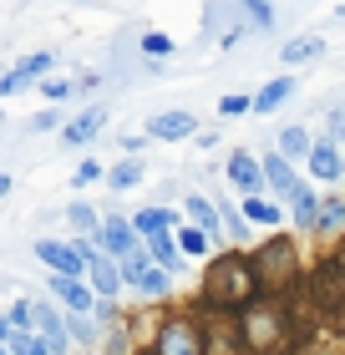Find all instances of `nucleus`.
Returning a JSON list of instances; mask_svg holds the SVG:
<instances>
[{
  "instance_id": "f257e3e1",
  "label": "nucleus",
  "mask_w": 345,
  "mask_h": 355,
  "mask_svg": "<svg viewBox=\"0 0 345 355\" xmlns=\"http://www.w3.org/2000/svg\"><path fill=\"white\" fill-rule=\"evenodd\" d=\"M122 279H127V284H137V295H147V300H162V295L173 289V274L162 269L147 249L122 254Z\"/></svg>"
},
{
  "instance_id": "f03ea898",
  "label": "nucleus",
  "mask_w": 345,
  "mask_h": 355,
  "mask_svg": "<svg viewBox=\"0 0 345 355\" xmlns=\"http://www.w3.org/2000/svg\"><path fill=\"white\" fill-rule=\"evenodd\" d=\"M208 295L213 300H224V304H239V300H249L254 295V274L249 264H239V259H219L208 274Z\"/></svg>"
},
{
  "instance_id": "7ed1b4c3",
  "label": "nucleus",
  "mask_w": 345,
  "mask_h": 355,
  "mask_svg": "<svg viewBox=\"0 0 345 355\" xmlns=\"http://www.w3.org/2000/svg\"><path fill=\"white\" fill-rule=\"evenodd\" d=\"M87 254H92V244L87 239H76V244H61V239H36V259L51 269V274H87Z\"/></svg>"
},
{
  "instance_id": "20e7f679",
  "label": "nucleus",
  "mask_w": 345,
  "mask_h": 355,
  "mask_svg": "<svg viewBox=\"0 0 345 355\" xmlns=\"http://www.w3.org/2000/svg\"><path fill=\"white\" fill-rule=\"evenodd\" d=\"M31 330H36L41 340H46V350H51V355H61V350L71 345V330H67V320H61V315H56L46 300H31Z\"/></svg>"
},
{
  "instance_id": "39448f33",
  "label": "nucleus",
  "mask_w": 345,
  "mask_h": 355,
  "mask_svg": "<svg viewBox=\"0 0 345 355\" xmlns=\"http://www.w3.org/2000/svg\"><path fill=\"white\" fill-rule=\"evenodd\" d=\"M51 295L76 315H92V304H96V289L87 279H76V274H51Z\"/></svg>"
},
{
  "instance_id": "423d86ee",
  "label": "nucleus",
  "mask_w": 345,
  "mask_h": 355,
  "mask_svg": "<svg viewBox=\"0 0 345 355\" xmlns=\"http://www.w3.org/2000/svg\"><path fill=\"white\" fill-rule=\"evenodd\" d=\"M158 355H203V340H199V330H193L188 320H173V325H162V335H158Z\"/></svg>"
},
{
  "instance_id": "0eeeda50",
  "label": "nucleus",
  "mask_w": 345,
  "mask_h": 355,
  "mask_svg": "<svg viewBox=\"0 0 345 355\" xmlns=\"http://www.w3.org/2000/svg\"><path fill=\"white\" fill-rule=\"evenodd\" d=\"M87 274H92V289H96V300H112L122 289V264H112V254H87Z\"/></svg>"
},
{
  "instance_id": "6e6552de",
  "label": "nucleus",
  "mask_w": 345,
  "mask_h": 355,
  "mask_svg": "<svg viewBox=\"0 0 345 355\" xmlns=\"http://www.w3.org/2000/svg\"><path fill=\"white\" fill-rule=\"evenodd\" d=\"M264 183L274 188V198H289V203H294V193L305 188V183H300V173L289 168V157H285V153H269V157H264Z\"/></svg>"
},
{
  "instance_id": "1a4fd4ad",
  "label": "nucleus",
  "mask_w": 345,
  "mask_h": 355,
  "mask_svg": "<svg viewBox=\"0 0 345 355\" xmlns=\"http://www.w3.org/2000/svg\"><path fill=\"white\" fill-rule=\"evenodd\" d=\"M137 239H142V234H137L127 218H107L102 229H96V244H102L107 254H117V259H122V254H133V249H142Z\"/></svg>"
},
{
  "instance_id": "9d476101",
  "label": "nucleus",
  "mask_w": 345,
  "mask_h": 355,
  "mask_svg": "<svg viewBox=\"0 0 345 355\" xmlns=\"http://www.w3.org/2000/svg\"><path fill=\"white\" fill-rule=\"evenodd\" d=\"M147 132L158 142H183V137L199 132V122H193V112H158V117L147 122Z\"/></svg>"
},
{
  "instance_id": "9b49d317",
  "label": "nucleus",
  "mask_w": 345,
  "mask_h": 355,
  "mask_svg": "<svg viewBox=\"0 0 345 355\" xmlns=\"http://www.w3.org/2000/svg\"><path fill=\"white\" fill-rule=\"evenodd\" d=\"M102 127H107V107H87L81 117H71V122H67L61 142H67V148H87V142L102 132Z\"/></svg>"
},
{
  "instance_id": "f8f14e48",
  "label": "nucleus",
  "mask_w": 345,
  "mask_h": 355,
  "mask_svg": "<svg viewBox=\"0 0 345 355\" xmlns=\"http://www.w3.org/2000/svg\"><path fill=\"white\" fill-rule=\"evenodd\" d=\"M310 173L320 178V183H335V178H345V157L330 137L325 142H310Z\"/></svg>"
},
{
  "instance_id": "ddd939ff",
  "label": "nucleus",
  "mask_w": 345,
  "mask_h": 355,
  "mask_svg": "<svg viewBox=\"0 0 345 355\" xmlns=\"http://www.w3.org/2000/svg\"><path fill=\"white\" fill-rule=\"evenodd\" d=\"M228 183L244 188V193L254 198V193L264 188V163H254L249 153H234V157H228Z\"/></svg>"
},
{
  "instance_id": "4468645a",
  "label": "nucleus",
  "mask_w": 345,
  "mask_h": 355,
  "mask_svg": "<svg viewBox=\"0 0 345 355\" xmlns=\"http://www.w3.org/2000/svg\"><path fill=\"white\" fill-rule=\"evenodd\" d=\"M147 244H153L147 254H153V259H158L162 269H168V274H178V269H183V249H178V239H168V234H153Z\"/></svg>"
},
{
  "instance_id": "2eb2a0df",
  "label": "nucleus",
  "mask_w": 345,
  "mask_h": 355,
  "mask_svg": "<svg viewBox=\"0 0 345 355\" xmlns=\"http://www.w3.org/2000/svg\"><path fill=\"white\" fill-rule=\"evenodd\" d=\"M289 92H294V82H289V76H274L269 87H259V96H254V112H274V107H285V102H289Z\"/></svg>"
},
{
  "instance_id": "dca6fc26",
  "label": "nucleus",
  "mask_w": 345,
  "mask_h": 355,
  "mask_svg": "<svg viewBox=\"0 0 345 355\" xmlns=\"http://www.w3.org/2000/svg\"><path fill=\"white\" fill-rule=\"evenodd\" d=\"M188 214H193V223H199L208 239H219V208H213L203 193H188Z\"/></svg>"
},
{
  "instance_id": "f3484780",
  "label": "nucleus",
  "mask_w": 345,
  "mask_h": 355,
  "mask_svg": "<svg viewBox=\"0 0 345 355\" xmlns=\"http://www.w3.org/2000/svg\"><path fill=\"white\" fill-rule=\"evenodd\" d=\"M320 51H325V41H320V36H294L279 56H285V67H300V61H315Z\"/></svg>"
},
{
  "instance_id": "a211bd4d",
  "label": "nucleus",
  "mask_w": 345,
  "mask_h": 355,
  "mask_svg": "<svg viewBox=\"0 0 345 355\" xmlns=\"http://www.w3.org/2000/svg\"><path fill=\"white\" fill-rule=\"evenodd\" d=\"M133 229H137L142 239H153V234H168V229H173V214H168V208H142V214L133 218Z\"/></svg>"
},
{
  "instance_id": "6ab92c4d",
  "label": "nucleus",
  "mask_w": 345,
  "mask_h": 355,
  "mask_svg": "<svg viewBox=\"0 0 345 355\" xmlns=\"http://www.w3.org/2000/svg\"><path fill=\"white\" fill-rule=\"evenodd\" d=\"M15 355H51V350H46V340H41V335L36 330H31V325H21V330H15L10 325V340H6Z\"/></svg>"
},
{
  "instance_id": "aec40b11",
  "label": "nucleus",
  "mask_w": 345,
  "mask_h": 355,
  "mask_svg": "<svg viewBox=\"0 0 345 355\" xmlns=\"http://www.w3.org/2000/svg\"><path fill=\"white\" fill-rule=\"evenodd\" d=\"M244 214H249L254 223H264V229H279V223H285V214H279V203H269V198H259V193H254L249 203H244Z\"/></svg>"
},
{
  "instance_id": "412c9836",
  "label": "nucleus",
  "mask_w": 345,
  "mask_h": 355,
  "mask_svg": "<svg viewBox=\"0 0 345 355\" xmlns=\"http://www.w3.org/2000/svg\"><path fill=\"white\" fill-rule=\"evenodd\" d=\"M315 218H320V203H315V193H310V188H300V193H294V223L315 234Z\"/></svg>"
},
{
  "instance_id": "4be33fe9",
  "label": "nucleus",
  "mask_w": 345,
  "mask_h": 355,
  "mask_svg": "<svg viewBox=\"0 0 345 355\" xmlns=\"http://www.w3.org/2000/svg\"><path fill=\"white\" fill-rule=\"evenodd\" d=\"M107 183L117 188V193H127V188H137V183H142V163H137V157H127V163H117V168L107 173Z\"/></svg>"
},
{
  "instance_id": "5701e85b",
  "label": "nucleus",
  "mask_w": 345,
  "mask_h": 355,
  "mask_svg": "<svg viewBox=\"0 0 345 355\" xmlns=\"http://www.w3.org/2000/svg\"><path fill=\"white\" fill-rule=\"evenodd\" d=\"M335 229H345V198H330V203H320L315 234H335Z\"/></svg>"
},
{
  "instance_id": "b1692460",
  "label": "nucleus",
  "mask_w": 345,
  "mask_h": 355,
  "mask_svg": "<svg viewBox=\"0 0 345 355\" xmlns=\"http://www.w3.org/2000/svg\"><path fill=\"white\" fill-rule=\"evenodd\" d=\"M67 330H71V340H81V345H92V340H102V330H96V315H67Z\"/></svg>"
},
{
  "instance_id": "393cba45",
  "label": "nucleus",
  "mask_w": 345,
  "mask_h": 355,
  "mask_svg": "<svg viewBox=\"0 0 345 355\" xmlns=\"http://www.w3.org/2000/svg\"><path fill=\"white\" fill-rule=\"evenodd\" d=\"M219 214H224V229H228V239H234V244H249V218H239L244 208H234V203H219Z\"/></svg>"
},
{
  "instance_id": "a878e982",
  "label": "nucleus",
  "mask_w": 345,
  "mask_h": 355,
  "mask_svg": "<svg viewBox=\"0 0 345 355\" xmlns=\"http://www.w3.org/2000/svg\"><path fill=\"white\" fill-rule=\"evenodd\" d=\"M67 223L76 234H92V239H96V229H102V223H96V208H87V203H71L67 208Z\"/></svg>"
},
{
  "instance_id": "bb28decb",
  "label": "nucleus",
  "mask_w": 345,
  "mask_h": 355,
  "mask_svg": "<svg viewBox=\"0 0 345 355\" xmlns=\"http://www.w3.org/2000/svg\"><path fill=\"white\" fill-rule=\"evenodd\" d=\"M142 56H147V61H168V56H173V36L147 31V36H142Z\"/></svg>"
},
{
  "instance_id": "cd10ccee",
  "label": "nucleus",
  "mask_w": 345,
  "mask_h": 355,
  "mask_svg": "<svg viewBox=\"0 0 345 355\" xmlns=\"http://www.w3.org/2000/svg\"><path fill=\"white\" fill-rule=\"evenodd\" d=\"M208 244H213V239H208L203 229H178V249H183V254H193V259H203V254H208Z\"/></svg>"
},
{
  "instance_id": "c85d7f7f",
  "label": "nucleus",
  "mask_w": 345,
  "mask_h": 355,
  "mask_svg": "<svg viewBox=\"0 0 345 355\" xmlns=\"http://www.w3.org/2000/svg\"><path fill=\"white\" fill-rule=\"evenodd\" d=\"M51 67H56V56H51V51H36V56H26V61H21V67H15V71H21L26 82H36V76H46Z\"/></svg>"
},
{
  "instance_id": "c756f323",
  "label": "nucleus",
  "mask_w": 345,
  "mask_h": 355,
  "mask_svg": "<svg viewBox=\"0 0 345 355\" xmlns=\"http://www.w3.org/2000/svg\"><path fill=\"white\" fill-rule=\"evenodd\" d=\"M310 157V137H305V127H285V157Z\"/></svg>"
},
{
  "instance_id": "7c9ffc66",
  "label": "nucleus",
  "mask_w": 345,
  "mask_h": 355,
  "mask_svg": "<svg viewBox=\"0 0 345 355\" xmlns=\"http://www.w3.org/2000/svg\"><path fill=\"white\" fill-rule=\"evenodd\" d=\"M219 112H224V117H244V112H254V96H224Z\"/></svg>"
},
{
  "instance_id": "2f4dec72",
  "label": "nucleus",
  "mask_w": 345,
  "mask_h": 355,
  "mask_svg": "<svg viewBox=\"0 0 345 355\" xmlns=\"http://www.w3.org/2000/svg\"><path fill=\"white\" fill-rule=\"evenodd\" d=\"M269 330H279V325H274V320H269V315H254V320H249V335H254V340H259V345H269V340H274V335H269Z\"/></svg>"
},
{
  "instance_id": "473e14b6",
  "label": "nucleus",
  "mask_w": 345,
  "mask_h": 355,
  "mask_svg": "<svg viewBox=\"0 0 345 355\" xmlns=\"http://www.w3.org/2000/svg\"><path fill=\"white\" fill-rule=\"evenodd\" d=\"M41 96H46V102H67V96H76V87L56 76V82H46V87H41Z\"/></svg>"
},
{
  "instance_id": "72a5a7b5",
  "label": "nucleus",
  "mask_w": 345,
  "mask_h": 355,
  "mask_svg": "<svg viewBox=\"0 0 345 355\" xmlns=\"http://www.w3.org/2000/svg\"><path fill=\"white\" fill-rule=\"evenodd\" d=\"M244 6H249L254 26H274V6H269V0H244Z\"/></svg>"
},
{
  "instance_id": "f704fd0d",
  "label": "nucleus",
  "mask_w": 345,
  "mask_h": 355,
  "mask_svg": "<svg viewBox=\"0 0 345 355\" xmlns=\"http://www.w3.org/2000/svg\"><path fill=\"white\" fill-rule=\"evenodd\" d=\"M96 178H102V163H92V157H87V163L71 173V183H76V188H87V183H96Z\"/></svg>"
},
{
  "instance_id": "c9c22d12",
  "label": "nucleus",
  "mask_w": 345,
  "mask_h": 355,
  "mask_svg": "<svg viewBox=\"0 0 345 355\" xmlns=\"http://www.w3.org/2000/svg\"><path fill=\"white\" fill-rule=\"evenodd\" d=\"M10 340V320H0V345H6Z\"/></svg>"
},
{
  "instance_id": "e433bc0d",
  "label": "nucleus",
  "mask_w": 345,
  "mask_h": 355,
  "mask_svg": "<svg viewBox=\"0 0 345 355\" xmlns=\"http://www.w3.org/2000/svg\"><path fill=\"white\" fill-rule=\"evenodd\" d=\"M6 193H10V173H0V198H6Z\"/></svg>"
},
{
  "instance_id": "4c0bfd02",
  "label": "nucleus",
  "mask_w": 345,
  "mask_h": 355,
  "mask_svg": "<svg viewBox=\"0 0 345 355\" xmlns=\"http://www.w3.org/2000/svg\"><path fill=\"white\" fill-rule=\"evenodd\" d=\"M0 355H15V350H10V345H0Z\"/></svg>"
},
{
  "instance_id": "58836bf2",
  "label": "nucleus",
  "mask_w": 345,
  "mask_h": 355,
  "mask_svg": "<svg viewBox=\"0 0 345 355\" xmlns=\"http://www.w3.org/2000/svg\"><path fill=\"white\" fill-rule=\"evenodd\" d=\"M340 137H345V117H340Z\"/></svg>"
},
{
  "instance_id": "ea45409f",
  "label": "nucleus",
  "mask_w": 345,
  "mask_h": 355,
  "mask_svg": "<svg viewBox=\"0 0 345 355\" xmlns=\"http://www.w3.org/2000/svg\"><path fill=\"white\" fill-rule=\"evenodd\" d=\"M81 355H96V350H81Z\"/></svg>"
},
{
  "instance_id": "a19ab883",
  "label": "nucleus",
  "mask_w": 345,
  "mask_h": 355,
  "mask_svg": "<svg viewBox=\"0 0 345 355\" xmlns=\"http://www.w3.org/2000/svg\"><path fill=\"white\" fill-rule=\"evenodd\" d=\"M76 6H87V0H76Z\"/></svg>"
}]
</instances>
